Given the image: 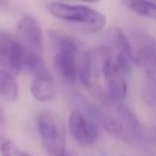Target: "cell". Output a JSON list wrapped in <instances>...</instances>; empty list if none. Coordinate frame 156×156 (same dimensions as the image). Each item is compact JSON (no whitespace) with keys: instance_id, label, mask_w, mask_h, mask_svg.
Wrapping results in <instances>:
<instances>
[{"instance_id":"9","label":"cell","mask_w":156,"mask_h":156,"mask_svg":"<svg viewBox=\"0 0 156 156\" xmlns=\"http://www.w3.org/2000/svg\"><path fill=\"white\" fill-rule=\"evenodd\" d=\"M68 129L73 139L80 145H93L99 138V127L80 110H73L69 115Z\"/></svg>"},{"instance_id":"12","label":"cell","mask_w":156,"mask_h":156,"mask_svg":"<svg viewBox=\"0 0 156 156\" xmlns=\"http://www.w3.org/2000/svg\"><path fill=\"white\" fill-rule=\"evenodd\" d=\"M23 68H26L34 77V79H52L51 72L46 62L39 54L26 51L23 60Z\"/></svg>"},{"instance_id":"8","label":"cell","mask_w":156,"mask_h":156,"mask_svg":"<svg viewBox=\"0 0 156 156\" xmlns=\"http://www.w3.org/2000/svg\"><path fill=\"white\" fill-rule=\"evenodd\" d=\"M16 32L18 37L17 40L27 51L41 55L44 49V37L41 27L34 17L28 15L23 16L16 26Z\"/></svg>"},{"instance_id":"5","label":"cell","mask_w":156,"mask_h":156,"mask_svg":"<svg viewBox=\"0 0 156 156\" xmlns=\"http://www.w3.org/2000/svg\"><path fill=\"white\" fill-rule=\"evenodd\" d=\"M133 63L144 69L145 77H155V43L154 38L144 30H133Z\"/></svg>"},{"instance_id":"18","label":"cell","mask_w":156,"mask_h":156,"mask_svg":"<svg viewBox=\"0 0 156 156\" xmlns=\"http://www.w3.org/2000/svg\"><path fill=\"white\" fill-rule=\"evenodd\" d=\"M5 123H6V113L2 106L0 105V124H5Z\"/></svg>"},{"instance_id":"19","label":"cell","mask_w":156,"mask_h":156,"mask_svg":"<svg viewBox=\"0 0 156 156\" xmlns=\"http://www.w3.org/2000/svg\"><path fill=\"white\" fill-rule=\"evenodd\" d=\"M21 156H32V155L28 154V152H26V151H22V152H21Z\"/></svg>"},{"instance_id":"14","label":"cell","mask_w":156,"mask_h":156,"mask_svg":"<svg viewBox=\"0 0 156 156\" xmlns=\"http://www.w3.org/2000/svg\"><path fill=\"white\" fill-rule=\"evenodd\" d=\"M0 96L7 101H15L18 98V85L13 76L0 68Z\"/></svg>"},{"instance_id":"20","label":"cell","mask_w":156,"mask_h":156,"mask_svg":"<svg viewBox=\"0 0 156 156\" xmlns=\"http://www.w3.org/2000/svg\"><path fill=\"white\" fill-rule=\"evenodd\" d=\"M63 156H73V155H71V154H68V152H66Z\"/></svg>"},{"instance_id":"4","label":"cell","mask_w":156,"mask_h":156,"mask_svg":"<svg viewBox=\"0 0 156 156\" xmlns=\"http://www.w3.org/2000/svg\"><path fill=\"white\" fill-rule=\"evenodd\" d=\"M37 129L49 156H63L66 151V124L52 111H41L37 116Z\"/></svg>"},{"instance_id":"6","label":"cell","mask_w":156,"mask_h":156,"mask_svg":"<svg viewBox=\"0 0 156 156\" xmlns=\"http://www.w3.org/2000/svg\"><path fill=\"white\" fill-rule=\"evenodd\" d=\"M76 100L78 102V105L80 107H83V113H88V117L90 119H93L96 126L104 128L107 133H110L112 136L121 139L123 141L130 143V139L123 127V124L121 123V121L117 118V116L98 107L94 104H90L89 101H87L83 96H76Z\"/></svg>"},{"instance_id":"15","label":"cell","mask_w":156,"mask_h":156,"mask_svg":"<svg viewBox=\"0 0 156 156\" xmlns=\"http://www.w3.org/2000/svg\"><path fill=\"white\" fill-rule=\"evenodd\" d=\"M124 5L133 11L134 13H138L143 17H155L156 7L152 2L150 1H126Z\"/></svg>"},{"instance_id":"2","label":"cell","mask_w":156,"mask_h":156,"mask_svg":"<svg viewBox=\"0 0 156 156\" xmlns=\"http://www.w3.org/2000/svg\"><path fill=\"white\" fill-rule=\"evenodd\" d=\"M49 37L54 46V68L67 84H74L79 72V44L67 34L50 30Z\"/></svg>"},{"instance_id":"3","label":"cell","mask_w":156,"mask_h":156,"mask_svg":"<svg viewBox=\"0 0 156 156\" xmlns=\"http://www.w3.org/2000/svg\"><path fill=\"white\" fill-rule=\"evenodd\" d=\"M48 11L51 16L63 22L74 24L88 32H99L105 27L106 17L94 7L65 2H50Z\"/></svg>"},{"instance_id":"17","label":"cell","mask_w":156,"mask_h":156,"mask_svg":"<svg viewBox=\"0 0 156 156\" xmlns=\"http://www.w3.org/2000/svg\"><path fill=\"white\" fill-rule=\"evenodd\" d=\"M0 152L2 156H21L22 150H20L12 140L0 135Z\"/></svg>"},{"instance_id":"16","label":"cell","mask_w":156,"mask_h":156,"mask_svg":"<svg viewBox=\"0 0 156 156\" xmlns=\"http://www.w3.org/2000/svg\"><path fill=\"white\" fill-rule=\"evenodd\" d=\"M143 96L149 106H155V77H145Z\"/></svg>"},{"instance_id":"13","label":"cell","mask_w":156,"mask_h":156,"mask_svg":"<svg viewBox=\"0 0 156 156\" xmlns=\"http://www.w3.org/2000/svg\"><path fill=\"white\" fill-rule=\"evenodd\" d=\"M30 93L37 101L46 102L55 96L56 88L52 79H34L30 85Z\"/></svg>"},{"instance_id":"10","label":"cell","mask_w":156,"mask_h":156,"mask_svg":"<svg viewBox=\"0 0 156 156\" xmlns=\"http://www.w3.org/2000/svg\"><path fill=\"white\" fill-rule=\"evenodd\" d=\"M116 116L123 124L130 141L133 139H135V140H139L143 143H149L152 139L151 132L143 124V122L139 119L138 115L129 106L117 104Z\"/></svg>"},{"instance_id":"1","label":"cell","mask_w":156,"mask_h":156,"mask_svg":"<svg viewBox=\"0 0 156 156\" xmlns=\"http://www.w3.org/2000/svg\"><path fill=\"white\" fill-rule=\"evenodd\" d=\"M78 76L84 87L104 105L118 104L127 95V79L113 51L105 46L85 51L79 62Z\"/></svg>"},{"instance_id":"11","label":"cell","mask_w":156,"mask_h":156,"mask_svg":"<svg viewBox=\"0 0 156 156\" xmlns=\"http://www.w3.org/2000/svg\"><path fill=\"white\" fill-rule=\"evenodd\" d=\"M110 38L113 46V55L123 73L129 78L133 71V50L129 39L119 27H113L110 30Z\"/></svg>"},{"instance_id":"7","label":"cell","mask_w":156,"mask_h":156,"mask_svg":"<svg viewBox=\"0 0 156 156\" xmlns=\"http://www.w3.org/2000/svg\"><path fill=\"white\" fill-rule=\"evenodd\" d=\"M26 49L7 32H0V65L11 76H17L23 68Z\"/></svg>"},{"instance_id":"21","label":"cell","mask_w":156,"mask_h":156,"mask_svg":"<svg viewBox=\"0 0 156 156\" xmlns=\"http://www.w3.org/2000/svg\"><path fill=\"white\" fill-rule=\"evenodd\" d=\"M122 156H124V155H122Z\"/></svg>"}]
</instances>
